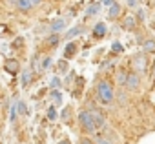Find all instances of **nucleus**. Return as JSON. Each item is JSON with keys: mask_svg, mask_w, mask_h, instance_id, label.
I'll list each match as a JSON object with an SVG mask.
<instances>
[{"mask_svg": "<svg viewBox=\"0 0 155 144\" xmlns=\"http://www.w3.org/2000/svg\"><path fill=\"white\" fill-rule=\"evenodd\" d=\"M115 93H113V86L108 82V80H101L97 84V99L102 102V104H110L113 100Z\"/></svg>", "mask_w": 155, "mask_h": 144, "instance_id": "obj_1", "label": "nucleus"}, {"mask_svg": "<svg viewBox=\"0 0 155 144\" xmlns=\"http://www.w3.org/2000/svg\"><path fill=\"white\" fill-rule=\"evenodd\" d=\"M79 122H81V126L86 129V131H95L97 129V124H95V120H93V115H91V111H81L79 113Z\"/></svg>", "mask_w": 155, "mask_h": 144, "instance_id": "obj_2", "label": "nucleus"}, {"mask_svg": "<svg viewBox=\"0 0 155 144\" xmlns=\"http://www.w3.org/2000/svg\"><path fill=\"white\" fill-rule=\"evenodd\" d=\"M126 86H128L131 91L139 90V86H140V79H139V75H137V73H130V75L126 77Z\"/></svg>", "mask_w": 155, "mask_h": 144, "instance_id": "obj_3", "label": "nucleus"}, {"mask_svg": "<svg viewBox=\"0 0 155 144\" xmlns=\"http://www.w3.org/2000/svg\"><path fill=\"white\" fill-rule=\"evenodd\" d=\"M64 28H66V20H64V18H60V20H53V22H51L49 31H51V33H60Z\"/></svg>", "mask_w": 155, "mask_h": 144, "instance_id": "obj_4", "label": "nucleus"}, {"mask_svg": "<svg viewBox=\"0 0 155 144\" xmlns=\"http://www.w3.org/2000/svg\"><path fill=\"white\" fill-rule=\"evenodd\" d=\"M104 35H106V26H104L102 22L95 24V28H93V37H95V38H102Z\"/></svg>", "mask_w": 155, "mask_h": 144, "instance_id": "obj_5", "label": "nucleus"}, {"mask_svg": "<svg viewBox=\"0 0 155 144\" xmlns=\"http://www.w3.org/2000/svg\"><path fill=\"white\" fill-rule=\"evenodd\" d=\"M91 115H93V120H95V124H97V126H101V128H102V126L106 124V117H104L101 111H97V110H91Z\"/></svg>", "mask_w": 155, "mask_h": 144, "instance_id": "obj_6", "label": "nucleus"}, {"mask_svg": "<svg viewBox=\"0 0 155 144\" xmlns=\"http://www.w3.org/2000/svg\"><path fill=\"white\" fill-rule=\"evenodd\" d=\"M15 6H17V9H20V11H29L33 6L29 4V0H15Z\"/></svg>", "mask_w": 155, "mask_h": 144, "instance_id": "obj_7", "label": "nucleus"}, {"mask_svg": "<svg viewBox=\"0 0 155 144\" xmlns=\"http://www.w3.org/2000/svg\"><path fill=\"white\" fill-rule=\"evenodd\" d=\"M119 13H120V6L113 2V4L110 6V13H108V17H110V18H115V17H119Z\"/></svg>", "mask_w": 155, "mask_h": 144, "instance_id": "obj_8", "label": "nucleus"}, {"mask_svg": "<svg viewBox=\"0 0 155 144\" xmlns=\"http://www.w3.org/2000/svg\"><path fill=\"white\" fill-rule=\"evenodd\" d=\"M81 33H82V26H75V28H71V29L66 33V38H73V37L81 35Z\"/></svg>", "mask_w": 155, "mask_h": 144, "instance_id": "obj_9", "label": "nucleus"}, {"mask_svg": "<svg viewBox=\"0 0 155 144\" xmlns=\"http://www.w3.org/2000/svg\"><path fill=\"white\" fill-rule=\"evenodd\" d=\"M75 53H77V44H68V46H66V51H64L66 58H69V57L75 55Z\"/></svg>", "mask_w": 155, "mask_h": 144, "instance_id": "obj_10", "label": "nucleus"}, {"mask_svg": "<svg viewBox=\"0 0 155 144\" xmlns=\"http://www.w3.org/2000/svg\"><path fill=\"white\" fill-rule=\"evenodd\" d=\"M9 64H6V69L8 71H11V73H17V69H18V64H17V60H8Z\"/></svg>", "mask_w": 155, "mask_h": 144, "instance_id": "obj_11", "label": "nucleus"}, {"mask_svg": "<svg viewBox=\"0 0 155 144\" xmlns=\"http://www.w3.org/2000/svg\"><path fill=\"white\" fill-rule=\"evenodd\" d=\"M126 77H128V75H126L124 69H119V71H117V80H119V84H126Z\"/></svg>", "mask_w": 155, "mask_h": 144, "instance_id": "obj_12", "label": "nucleus"}, {"mask_svg": "<svg viewBox=\"0 0 155 144\" xmlns=\"http://www.w3.org/2000/svg\"><path fill=\"white\" fill-rule=\"evenodd\" d=\"M58 40H60V37H58V33H53L49 38H48V44L49 46H55V44H58Z\"/></svg>", "mask_w": 155, "mask_h": 144, "instance_id": "obj_13", "label": "nucleus"}, {"mask_svg": "<svg viewBox=\"0 0 155 144\" xmlns=\"http://www.w3.org/2000/svg\"><path fill=\"white\" fill-rule=\"evenodd\" d=\"M144 51H155V40H146L144 42Z\"/></svg>", "mask_w": 155, "mask_h": 144, "instance_id": "obj_14", "label": "nucleus"}, {"mask_svg": "<svg viewBox=\"0 0 155 144\" xmlns=\"http://www.w3.org/2000/svg\"><path fill=\"white\" fill-rule=\"evenodd\" d=\"M49 66H51V58H49V57H46V58H42V64H40V69H42V71H46V69H48Z\"/></svg>", "mask_w": 155, "mask_h": 144, "instance_id": "obj_15", "label": "nucleus"}, {"mask_svg": "<svg viewBox=\"0 0 155 144\" xmlns=\"http://www.w3.org/2000/svg\"><path fill=\"white\" fill-rule=\"evenodd\" d=\"M51 99H53L55 102H58V104H60V100H62V93H60L58 90H55V91H51Z\"/></svg>", "mask_w": 155, "mask_h": 144, "instance_id": "obj_16", "label": "nucleus"}, {"mask_svg": "<svg viewBox=\"0 0 155 144\" xmlns=\"http://www.w3.org/2000/svg\"><path fill=\"white\" fill-rule=\"evenodd\" d=\"M17 108H18V111H20L22 115H29V108H28L24 102H18V106H17Z\"/></svg>", "mask_w": 155, "mask_h": 144, "instance_id": "obj_17", "label": "nucleus"}, {"mask_svg": "<svg viewBox=\"0 0 155 144\" xmlns=\"http://www.w3.org/2000/svg\"><path fill=\"white\" fill-rule=\"evenodd\" d=\"M29 80H31V73H29V71H24V73H22V86H28Z\"/></svg>", "mask_w": 155, "mask_h": 144, "instance_id": "obj_18", "label": "nucleus"}, {"mask_svg": "<svg viewBox=\"0 0 155 144\" xmlns=\"http://www.w3.org/2000/svg\"><path fill=\"white\" fill-rule=\"evenodd\" d=\"M99 8H101V4H93V6H91V8L88 9V13H86V15H88V17H91V15H95V13L99 11Z\"/></svg>", "mask_w": 155, "mask_h": 144, "instance_id": "obj_19", "label": "nucleus"}, {"mask_svg": "<svg viewBox=\"0 0 155 144\" xmlns=\"http://www.w3.org/2000/svg\"><path fill=\"white\" fill-rule=\"evenodd\" d=\"M111 51H113V53H120V51H122V44H120V42H113V44H111Z\"/></svg>", "mask_w": 155, "mask_h": 144, "instance_id": "obj_20", "label": "nucleus"}, {"mask_svg": "<svg viewBox=\"0 0 155 144\" xmlns=\"http://www.w3.org/2000/svg\"><path fill=\"white\" fill-rule=\"evenodd\" d=\"M49 86H51V88H60V79H58V77H51Z\"/></svg>", "mask_w": 155, "mask_h": 144, "instance_id": "obj_21", "label": "nucleus"}, {"mask_svg": "<svg viewBox=\"0 0 155 144\" xmlns=\"http://www.w3.org/2000/svg\"><path fill=\"white\" fill-rule=\"evenodd\" d=\"M55 117H57V111H55V106H51V108L48 110V119H51V120H53Z\"/></svg>", "mask_w": 155, "mask_h": 144, "instance_id": "obj_22", "label": "nucleus"}, {"mask_svg": "<svg viewBox=\"0 0 155 144\" xmlns=\"http://www.w3.org/2000/svg\"><path fill=\"white\" fill-rule=\"evenodd\" d=\"M95 144H113V142H111V140H108V139H104V137H97Z\"/></svg>", "mask_w": 155, "mask_h": 144, "instance_id": "obj_23", "label": "nucleus"}, {"mask_svg": "<svg viewBox=\"0 0 155 144\" xmlns=\"http://www.w3.org/2000/svg\"><path fill=\"white\" fill-rule=\"evenodd\" d=\"M68 117H69V108H66V110L62 111V119H64V120H68Z\"/></svg>", "mask_w": 155, "mask_h": 144, "instance_id": "obj_24", "label": "nucleus"}, {"mask_svg": "<svg viewBox=\"0 0 155 144\" xmlns=\"http://www.w3.org/2000/svg\"><path fill=\"white\" fill-rule=\"evenodd\" d=\"M15 117H17V108L13 106V108H11V120H13V122H15Z\"/></svg>", "mask_w": 155, "mask_h": 144, "instance_id": "obj_25", "label": "nucleus"}, {"mask_svg": "<svg viewBox=\"0 0 155 144\" xmlns=\"http://www.w3.org/2000/svg\"><path fill=\"white\" fill-rule=\"evenodd\" d=\"M133 24H135V20H133V17H130V18L126 20V26L130 28V26H133Z\"/></svg>", "mask_w": 155, "mask_h": 144, "instance_id": "obj_26", "label": "nucleus"}, {"mask_svg": "<svg viewBox=\"0 0 155 144\" xmlns=\"http://www.w3.org/2000/svg\"><path fill=\"white\" fill-rule=\"evenodd\" d=\"M128 6H130V8H135V6H137V0H128Z\"/></svg>", "mask_w": 155, "mask_h": 144, "instance_id": "obj_27", "label": "nucleus"}, {"mask_svg": "<svg viewBox=\"0 0 155 144\" xmlns=\"http://www.w3.org/2000/svg\"><path fill=\"white\" fill-rule=\"evenodd\" d=\"M81 144H93V140H90V139H82Z\"/></svg>", "mask_w": 155, "mask_h": 144, "instance_id": "obj_28", "label": "nucleus"}, {"mask_svg": "<svg viewBox=\"0 0 155 144\" xmlns=\"http://www.w3.org/2000/svg\"><path fill=\"white\" fill-rule=\"evenodd\" d=\"M102 4H104V6H111V4H113V0H102Z\"/></svg>", "mask_w": 155, "mask_h": 144, "instance_id": "obj_29", "label": "nucleus"}, {"mask_svg": "<svg viewBox=\"0 0 155 144\" xmlns=\"http://www.w3.org/2000/svg\"><path fill=\"white\" fill-rule=\"evenodd\" d=\"M29 4H31V6H38V4H40V0H29Z\"/></svg>", "mask_w": 155, "mask_h": 144, "instance_id": "obj_30", "label": "nucleus"}, {"mask_svg": "<svg viewBox=\"0 0 155 144\" xmlns=\"http://www.w3.org/2000/svg\"><path fill=\"white\" fill-rule=\"evenodd\" d=\"M58 144H69V140H60Z\"/></svg>", "mask_w": 155, "mask_h": 144, "instance_id": "obj_31", "label": "nucleus"}, {"mask_svg": "<svg viewBox=\"0 0 155 144\" xmlns=\"http://www.w3.org/2000/svg\"><path fill=\"white\" fill-rule=\"evenodd\" d=\"M153 77H155V67H153Z\"/></svg>", "mask_w": 155, "mask_h": 144, "instance_id": "obj_32", "label": "nucleus"}]
</instances>
